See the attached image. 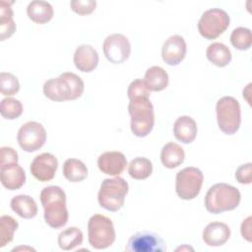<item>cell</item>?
<instances>
[{
    "instance_id": "cell-13",
    "label": "cell",
    "mask_w": 252,
    "mask_h": 252,
    "mask_svg": "<svg viewBox=\"0 0 252 252\" xmlns=\"http://www.w3.org/2000/svg\"><path fill=\"white\" fill-rule=\"evenodd\" d=\"M58 168V160L50 153L36 156L30 165L32 175L40 182H47L54 178Z\"/></svg>"
},
{
    "instance_id": "cell-36",
    "label": "cell",
    "mask_w": 252,
    "mask_h": 252,
    "mask_svg": "<svg viewBox=\"0 0 252 252\" xmlns=\"http://www.w3.org/2000/svg\"><path fill=\"white\" fill-rule=\"evenodd\" d=\"M0 166L18 163V153L11 147H2L0 149Z\"/></svg>"
},
{
    "instance_id": "cell-4",
    "label": "cell",
    "mask_w": 252,
    "mask_h": 252,
    "mask_svg": "<svg viewBox=\"0 0 252 252\" xmlns=\"http://www.w3.org/2000/svg\"><path fill=\"white\" fill-rule=\"evenodd\" d=\"M241 200L239 190L226 183H216L211 186L205 196L206 210L214 215L232 211L238 207Z\"/></svg>"
},
{
    "instance_id": "cell-9",
    "label": "cell",
    "mask_w": 252,
    "mask_h": 252,
    "mask_svg": "<svg viewBox=\"0 0 252 252\" xmlns=\"http://www.w3.org/2000/svg\"><path fill=\"white\" fill-rule=\"evenodd\" d=\"M204 180L203 172L194 166H188L176 173L175 191L182 200L195 199L202 188Z\"/></svg>"
},
{
    "instance_id": "cell-20",
    "label": "cell",
    "mask_w": 252,
    "mask_h": 252,
    "mask_svg": "<svg viewBox=\"0 0 252 252\" xmlns=\"http://www.w3.org/2000/svg\"><path fill=\"white\" fill-rule=\"evenodd\" d=\"M150 92H161L166 89L169 77L160 66H151L147 69L143 80Z\"/></svg>"
},
{
    "instance_id": "cell-15",
    "label": "cell",
    "mask_w": 252,
    "mask_h": 252,
    "mask_svg": "<svg viewBox=\"0 0 252 252\" xmlns=\"http://www.w3.org/2000/svg\"><path fill=\"white\" fill-rule=\"evenodd\" d=\"M127 165V159L121 152L109 151L101 154L97 158L98 169L110 176H119Z\"/></svg>"
},
{
    "instance_id": "cell-33",
    "label": "cell",
    "mask_w": 252,
    "mask_h": 252,
    "mask_svg": "<svg viewBox=\"0 0 252 252\" xmlns=\"http://www.w3.org/2000/svg\"><path fill=\"white\" fill-rule=\"evenodd\" d=\"M71 9L80 16L92 14L96 7L94 0H72L70 2Z\"/></svg>"
},
{
    "instance_id": "cell-16",
    "label": "cell",
    "mask_w": 252,
    "mask_h": 252,
    "mask_svg": "<svg viewBox=\"0 0 252 252\" xmlns=\"http://www.w3.org/2000/svg\"><path fill=\"white\" fill-rule=\"evenodd\" d=\"M74 64L76 68L84 73L93 72L98 64V53L90 44L79 45L74 52Z\"/></svg>"
},
{
    "instance_id": "cell-17",
    "label": "cell",
    "mask_w": 252,
    "mask_h": 252,
    "mask_svg": "<svg viewBox=\"0 0 252 252\" xmlns=\"http://www.w3.org/2000/svg\"><path fill=\"white\" fill-rule=\"evenodd\" d=\"M203 241L213 247L223 245L230 237L229 226L221 221H213L206 225L202 233Z\"/></svg>"
},
{
    "instance_id": "cell-19",
    "label": "cell",
    "mask_w": 252,
    "mask_h": 252,
    "mask_svg": "<svg viewBox=\"0 0 252 252\" xmlns=\"http://www.w3.org/2000/svg\"><path fill=\"white\" fill-rule=\"evenodd\" d=\"M198 127L196 121L187 115L178 117L173 124L174 137L183 144L192 143L197 136Z\"/></svg>"
},
{
    "instance_id": "cell-11",
    "label": "cell",
    "mask_w": 252,
    "mask_h": 252,
    "mask_svg": "<svg viewBox=\"0 0 252 252\" xmlns=\"http://www.w3.org/2000/svg\"><path fill=\"white\" fill-rule=\"evenodd\" d=\"M127 252H164L166 244L156 232L143 230L134 233L125 247Z\"/></svg>"
},
{
    "instance_id": "cell-39",
    "label": "cell",
    "mask_w": 252,
    "mask_h": 252,
    "mask_svg": "<svg viewBox=\"0 0 252 252\" xmlns=\"http://www.w3.org/2000/svg\"><path fill=\"white\" fill-rule=\"evenodd\" d=\"M184 250H194L192 247L188 246V245H182V246H179L176 248V251H184Z\"/></svg>"
},
{
    "instance_id": "cell-1",
    "label": "cell",
    "mask_w": 252,
    "mask_h": 252,
    "mask_svg": "<svg viewBox=\"0 0 252 252\" xmlns=\"http://www.w3.org/2000/svg\"><path fill=\"white\" fill-rule=\"evenodd\" d=\"M39 199L45 222L55 229L63 227L69 219L64 190L56 185L44 187L40 192Z\"/></svg>"
},
{
    "instance_id": "cell-29",
    "label": "cell",
    "mask_w": 252,
    "mask_h": 252,
    "mask_svg": "<svg viewBox=\"0 0 252 252\" xmlns=\"http://www.w3.org/2000/svg\"><path fill=\"white\" fill-rule=\"evenodd\" d=\"M18 221L11 216L0 217V247L6 246L14 238V233L18 229Z\"/></svg>"
},
{
    "instance_id": "cell-10",
    "label": "cell",
    "mask_w": 252,
    "mask_h": 252,
    "mask_svg": "<svg viewBox=\"0 0 252 252\" xmlns=\"http://www.w3.org/2000/svg\"><path fill=\"white\" fill-rule=\"evenodd\" d=\"M19 146L27 153L39 150L46 142V131L42 124L36 121H28L18 131Z\"/></svg>"
},
{
    "instance_id": "cell-38",
    "label": "cell",
    "mask_w": 252,
    "mask_h": 252,
    "mask_svg": "<svg viewBox=\"0 0 252 252\" xmlns=\"http://www.w3.org/2000/svg\"><path fill=\"white\" fill-rule=\"evenodd\" d=\"M21 250H27V251H35V249L30 247V246H19V247H16L14 249H12V252H15V251H21Z\"/></svg>"
},
{
    "instance_id": "cell-6",
    "label": "cell",
    "mask_w": 252,
    "mask_h": 252,
    "mask_svg": "<svg viewBox=\"0 0 252 252\" xmlns=\"http://www.w3.org/2000/svg\"><path fill=\"white\" fill-rule=\"evenodd\" d=\"M115 229L112 220L106 216L95 214L88 221V239L91 246L101 250L110 247L115 241Z\"/></svg>"
},
{
    "instance_id": "cell-37",
    "label": "cell",
    "mask_w": 252,
    "mask_h": 252,
    "mask_svg": "<svg viewBox=\"0 0 252 252\" xmlns=\"http://www.w3.org/2000/svg\"><path fill=\"white\" fill-rule=\"evenodd\" d=\"M251 220L252 218L249 216L247 217L241 223L240 232L242 237L247 240L248 242H251Z\"/></svg>"
},
{
    "instance_id": "cell-35",
    "label": "cell",
    "mask_w": 252,
    "mask_h": 252,
    "mask_svg": "<svg viewBox=\"0 0 252 252\" xmlns=\"http://www.w3.org/2000/svg\"><path fill=\"white\" fill-rule=\"evenodd\" d=\"M235 179L240 184H250L252 182V163L247 162L239 165L235 170Z\"/></svg>"
},
{
    "instance_id": "cell-21",
    "label": "cell",
    "mask_w": 252,
    "mask_h": 252,
    "mask_svg": "<svg viewBox=\"0 0 252 252\" xmlns=\"http://www.w3.org/2000/svg\"><path fill=\"white\" fill-rule=\"evenodd\" d=\"M27 14L30 20L35 24H46L54 15L53 7L47 1L33 0L30 2L27 8Z\"/></svg>"
},
{
    "instance_id": "cell-31",
    "label": "cell",
    "mask_w": 252,
    "mask_h": 252,
    "mask_svg": "<svg viewBox=\"0 0 252 252\" xmlns=\"http://www.w3.org/2000/svg\"><path fill=\"white\" fill-rule=\"evenodd\" d=\"M0 113L5 119H17L23 113V104L19 99L7 96L1 100Z\"/></svg>"
},
{
    "instance_id": "cell-34",
    "label": "cell",
    "mask_w": 252,
    "mask_h": 252,
    "mask_svg": "<svg viewBox=\"0 0 252 252\" xmlns=\"http://www.w3.org/2000/svg\"><path fill=\"white\" fill-rule=\"evenodd\" d=\"M150 91L147 88L145 82L141 79H136L128 87L127 95L128 98L137 97V96H150Z\"/></svg>"
},
{
    "instance_id": "cell-14",
    "label": "cell",
    "mask_w": 252,
    "mask_h": 252,
    "mask_svg": "<svg viewBox=\"0 0 252 252\" xmlns=\"http://www.w3.org/2000/svg\"><path fill=\"white\" fill-rule=\"evenodd\" d=\"M187 51L183 36L173 34L167 37L161 47V58L169 66H176L185 58Z\"/></svg>"
},
{
    "instance_id": "cell-28",
    "label": "cell",
    "mask_w": 252,
    "mask_h": 252,
    "mask_svg": "<svg viewBox=\"0 0 252 252\" xmlns=\"http://www.w3.org/2000/svg\"><path fill=\"white\" fill-rule=\"evenodd\" d=\"M153 172L152 161L145 157L134 158L128 165L129 175L136 180H143L151 176Z\"/></svg>"
},
{
    "instance_id": "cell-23",
    "label": "cell",
    "mask_w": 252,
    "mask_h": 252,
    "mask_svg": "<svg viewBox=\"0 0 252 252\" xmlns=\"http://www.w3.org/2000/svg\"><path fill=\"white\" fill-rule=\"evenodd\" d=\"M11 209L23 219H32L37 215V205L33 198L29 195L20 194L12 198Z\"/></svg>"
},
{
    "instance_id": "cell-22",
    "label": "cell",
    "mask_w": 252,
    "mask_h": 252,
    "mask_svg": "<svg viewBox=\"0 0 252 252\" xmlns=\"http://www.w3.org/2000/svg\"><path fill=\"white\" fill-rule=\"evenodd\" d=\"M185 158L183 148L174 142L166 143L160 152V160L164 167L173 169L179 166Z\"/></svg>"
},
{
    "instance_id": "cell-3",
    "label": "cell",
    "mask_w": 252,
    "mask_h": 252,
    "mask_svg": "<svg viewBox=\"0 0 252 252\" xmlns=\"http://www.w3.org/2000/svg\"><path fill=\"white\" fill-rule=\"evenodd\" d=\"M128 112L131 117V131L138 138L147 137L155 125V111L150 96L129 99Z\"/></svg>"
},
{
    "instance_id": "cell-30",
    "label": "cell",
    "mask_w": 252,
    "mask_h": 252,
    "mask_svg": "<svg viewBox=\"0 0 252 252\" xmlns=\"http://www.w3.org/2000/svg\"><path fill=\"white\" fill-rule=\"evenodd\" d=\"M230 42L238 50H248L252 44L251 30L244 27H238L231 32Z\"/></svg>"
},
{
    "instance_id": "cell-32",
    "label": "cell",
    "mask_w": 252,
    "mask_h": 252,
    "mask_svg": "<svg viewBox=\"0 0 252 252\" xmlns=\"http://www.w3.org/2000/svg\"><path fill=\"white\" fill-rule=\"evenodd\" d=\"M20 91V83L18 78L12 73H0V92L5 96L16 94Z\"/></svg>"
},
{
    "instance_id": "cell-24",
    "label": "cell",
    "mask_w": 252,
    "mask_h": 252,
    "mask_svg": "<svg viewBox=\"0 0 252 252\" xmlns=\"http://www.w3.org/2000/svg\"><path fill=\"white\" fill-rule=\"evenodd\" d=\"M13 10L11 3L0 1V40L3 41L11 37L16 32V24L13 20Z\"/></svg>"
},
{
    "instance_id": "cell-8",
    "label": "cell",
    "mask_w": 252,
    "mask_h": 252,
    "mask_svg": "<svg viewBox=\"0 0 252 252\" xmlns=\"http://www.w3.org/2000/svg\"><path fill=\"white\" fill-rule=\"evenodd\" d=\"M230 18L228 14L220 8H212L205 11L199 22V33L206 39L212 40L222 34L228 28Z\"/></svg>"
},
{
    "instance_id": "cell-25",
    "label": "cell",
    "mask_w": 252,
    "mask_h": 252,
    "mask_svg": "<svg viewBox=\"0 0 252 252\" xmlns=\"http://www.w3.org/2000/svg\"><path fill=\"white\" fill-rule=\"evenodd\" d=\"M208 60L218 67L227 66L232 58L229 48L221 42L211 43L206 50Z\"/></svg>"
},
{
    "instance_id": "cell-26",
    "label": "cell",
    "mask_w": 252,
    "mask_h": 252,
    "mask_svg": "<svg viewBox=\"0 0 252 252\" xmlns=\"http://www.w3.org/2000/svg\"><path fill=\"white\" fill-rule=\"evenodd\" d=\"M63 175L70 182H81L87 178L89 170L87 165L80 159L68 158L63 164Z\"/></svg>"
},
{
    "instance_id": "cell-18",
    "label": "cell",
    "mask_w": 252,
    "mask_h": 252,
    "mask_svg": "<svg viewBox=\"0 0 252 252\" xmlns=\"http://www.w3.org/2000/svg\"><path fill=\"white\" fill-rule=\"evenodd\" d=\"M0 178L2 185L10 190L20 189L26 183V173L19 163L0 166Z\"/></svg>"
},
{
    "instance_id": "cell-12",
    "label": "cell",
    "mask_w": 252,
    "mask_h": 252,
    "mask_svg": "<svg viewBox=\"0 0 252 252\" xmlns=\"http://www.w3.org/2000/svg\"><path fill=\"white\" fill-rule=\"evenodd\" d=\"M105 58L113 64H121L131 54V43L124 34L112 33L106 36L102 45Z\"/></svg>"
},
{
    "instance_id": "cell-2",
    "label": "cell",
    "mask_w": 252,
    "mask_h": 252,
    "mask_svg": "<svg viewBox=\"0 0 252 252\" xmlns=\"http://www.w3.org/2000/svg\"><path fill=\"white\" fill-rule=\"evenodd\" d=\"M85 84L81 77L72 72H64L43 84L44 95L53 101L75 100L82 96Z\"/></svg>"
},
{
    "instance_id": "cell-7",
    "label": "cell",
    "mask_w": 252,
    "mask_h": 252,
    "mask_svg": "<svg viewBox=\"0 0 252 252\" xmlns=\"http://www.w3.org/2000/svg\"><path fill=\"white\" fill-rule=\"evenodd\" d=\"M219 128L226 135L235 134L241 124V108L238 100L233 96H222L216 104Z\"/></svg>"
},
{
    "instance_id": "cell-27",
    "label": "cell",
    "mask_w": 252,
    "mask_h": 252,
    "mask_svg": "<svg viewBox=\"0 0 252 252\" xmlns=\"http://www.w3.org/2000/svg\"><path fill=\"white\" fill-rule=\"evenodd\" d=\"M84 235L80 228L77 226H70L58 235V245L64 251H70L80 246L83 243Z\"/></svg>"
},
{
    "instance_id": "cell-5",
    "label": "cell",
    "mask_w": 252,
    "mask_h": 252,
    "mask_svg": "<svg viewBox=\"0 0 252 252\" xmlns=\"http://www.w3.org/2000/svg\"><path fill=\"white\" fill-rule=\"evenodd\" d=\"M128 191L129 185L124 178L119 176L105 178L98 190V204L106 211L117 212L123 207Z\"/></svg>"
}]
</instances>
